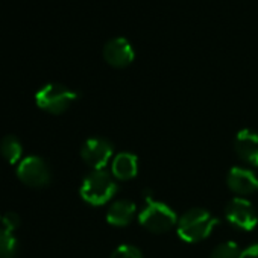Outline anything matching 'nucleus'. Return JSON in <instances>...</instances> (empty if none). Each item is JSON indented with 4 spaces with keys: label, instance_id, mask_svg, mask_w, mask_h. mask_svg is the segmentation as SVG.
<instances>
[{
    "label": "nucleus",
    "instance_id": "obj_1",
    "mask_svg": "<svg viewBox=\"0 0 258 258\" xmlns=\"http://www.w3.org/2000/svg\"><path fill=\"white\" fill-rule=\"evenodd\" d=\"M217 225L219 220L210 211L204 208H191L178 219L176 229L184 241L196 243L207 238Z\"/></svg>",
    "mask_w": 258,
    "mask_h": 258
},
{
    "label": "nucleus",
    "instance_id": "obj_2",
    "mask_svg": "<svg viewBox=\"0 0 258 258\" xmlns=\"http://www.w3.org/2000/svg\"><path fill=\"white\" fill-rule=\"evenodd\" d=\"M117 191V184L114 178L105 170L91 172L81 185V196L90 205L106 204Z\"/></svg>",
    "mask_w": 258,
    "mask_h": 258
},
{
    "label": "nucleus",
    "instance_id": "obj_3",
    "mask_svg": "<svg viewBox=\"0 0 258 258\" xmlns=\"http://www.w3.org/2000/svg\"><path fill=\"white\" fill-rule=\"evenodd\" d=\"M140 223L151 232L160 234V232H167L178 223V217L175 211L158 201H154L151 196L146 198V205L139 214Z\"/></svg>",
    "mask_w": 258,
    "mask_h": 258
},
{
    "label": "nucleus",
    "instance_id": "obj_4",
    "mask_svg": "<svg viewBox=\"0 0 258 258\" xmlns=\"http://www.w3.org/2000/svg\"><path fill=\"white\" fill-rule=\"evenodd\" d=\"M76 99H78V93L61 84H47L41 87L35 94V102L38 108L50 114L64 112Z\"/></svg>",
    "mask_w": 258,
    "mask_h": 258
},
{
    "label": "nucleus",
    "instance_id": "obj_5",
    "mask_svg": "<svg viewBox=\"0 0 258 258\" xmlns=\"http://www.w3.org/2000/svg\"><path fill=\"white\" fill-rule=\"evenodd\" d=\"M17 176L20 181L29 187L41 188L49 185L52 179L50 169L47 163L40 157H26L17 164Z\"/></svg>",
    "mask_w": 258,
    "mask_h": 258
},
{
    "label": "nucleus",
    "instance_id": "obj_6",
    "mask_svg": "<svg viewBox=\"0 0 258 258\" xmlns=\"http://www.w3.org/2000/svg\"><path fill=\"white\" fill-rule=\"evenodd\" d=\"M226 219L231 225L243 231H252L258 223V216L252 204L243 198H234L225 208Z\"/></svg>",
    "mask_w": 258,
    "mask_h": 258
},
{
    "label": "nucleus",
    "instance_id": "obj_7",
    "mask_svg": "<svg viewBox=\"0 0 258 258\" xmlns=\"http://www.w3.org/2000/svg\"><path fill=\"white\" fill-rule=\"evenodd\" d=\"M81 157L91 169L103 170L112 157V145L105 139H88L81 148Z\"/></svg>",
    "mask_w": 258,
    "mask_h": 258
},
{
    "label": "nucleus",
    "instance_id": "obj_8",
    "mask_svg": "<svg viewBox=\"0 0 258 258\" xmlns=\"http://www.w3.org/2000/svg\"><path fill=\"white\" fill-rule=\"evenodd\" d=\"M103 58L105 61L117 69L127 67L136 58V52L133 44L123 37H117L109 40L103 47Z\"/></svg>",
    "mask_w": 258,
    "mask_h": 258
},
{
    "label": "nucleus",
    "instance_id": "obj_9",
    "mask_svg": "<svg viewBox=\"0 0 258 258\" xmlns=\"http://www.w3.org/2000/svg\"><path fill=\"white\" fill-rule=\"evenodd\" d=\"M228 187L235 195H250L258 190V178L247 169L232 167L228 173Z\"/></svg>",
    "mask_w": 258,
    "mask_h": 258
},
{
    "label": "nucleus",
    "instance_id": "obj_10",
    "mask_svg": "<svg viewBox=\"0 0 258 258\" xmlns=\"http://www.w3.org/2000/svg\"><path fill=\"white\" fill-rule=\"evenodd\" d=\"M235 152L247 164L258 167V134L249 129L240 131L235 139Z\"/></svg>",
    "mask_w": 258,
    "mask_h": 258
},
{
    "label": "nucleus",
    "instance_id": "obj_11",
    "mask_svg": "<svg viewBox=\"0 0 258 258\" xmlns=\"http://www.w3.org/2000/svg\"><path fill=\"white\" fill-rule=\"evenodd\" d=\"M136 216V204L129 199H120L111 204L106 211V220L112 226H126Z\"/></svg>",
    "mask_w": 258,
    "mask_h": 258
},
{
    "label": "nucleus",
    "instance_id": "obj_12",
    "mask_svg": "<svg viewBox=\"0 0 258 258\" xmlns=\"http://www.w3.org/2000/svg\"><path fill=\"white\" fill-rule=\"evenodd\" d=\"M112 176L120 179V181H127L133 179L137 172H139V161L137 157L129 154V152H123L118 154L114 160H112Z\"/></svg>",
    "mask_w": 258,
    "mask_h": 258
},
{
    "label": "nucleus",
    "instance_id": "obj_13",
    "mask_svg": "<svg viewBox=\"0 0 258 258\" xmlns=\"http://www.w3.org/2000/svg\"><path fill=\"white\" fill-rule=\"evenodd\" d=\"M0 154L10 163V164H19L23 158V149L22 143L16 136H7L0 143Z\"/></svg>",
    "mask_w": 258,
    "mask_h": 258
},
{
    "label": "nucleus",
    "instance_id": "obj_14",
    "mask_svg": "<svg viewBox=\"0 0 258 258\" xmlns=\"http://www.w3.org/2000/svg\"><path fill=\"white\" fill-rule=\"evenodd\" d=\"M19 250V243L11 231L0 228V258H14Z\"/></svg>",
    "mask_w": 258,
    "mask_h": 258
},
{
    "label": "nucleus",
    "instance_id": "obj_15",
    "mask_svg": "<svg viewBox=\"0 0 258 258\" xmlns=\"http://www.w3.org/2000/svg\"><path fill=\"white\" fill-rule=\"evenodd\" d=\"M210 258H246V250L232 241H226L223 244H219L213 250Z\"/></svg>",
    "mask_w": 258,
    "mask_h": 258
},
{
    "label": "nucleus",
    "instance_id": "obj_16",
    "mask_svg": "<svg viewBox=\"0 0 258 258\" xmlns=\"http://www.w3.org/2000/svg\"><path fill=\"white\" fill-rule=\"evenodd\" d=\"M111 258H143V256H142V252L136 246L121 244L112 252Z\"/></svg>",
    "mask_w": 258,
    "mask_h": 258
},
{
    "label": "nucleus",
    "instance_id": "obj_17",
    "mask_svg": "<svg viewBox=\"0 0 258 258\" xmlns=\"http://www.w3.org/2000/svg\"><path fill=\"white\" fill-rule=\"evenodd\" d=\"M0 223H2L4 229L14 232L20 226V216L17 213H14V211H7L2 216V220H0Z\"/></svg>",
    "mask_w": 258,
    "mask_h": 258
},
{
    "label": "nucleus",
    "instance_id": "obj_18",
    "mask_svg": "<svg viewBox=\"0 0 258 258\" xmlns=\"http://www.w3.org/2000/svg\"><path fill=\"white\" fill-rule=\"evenodd\" d=\"M0 220H2V216H0Z\"/></svg>",
    "mask_w": 258,
    "mask_h": 258
}]
</instances>
